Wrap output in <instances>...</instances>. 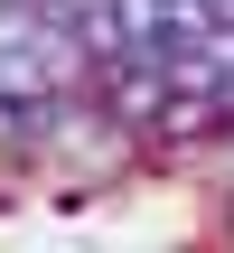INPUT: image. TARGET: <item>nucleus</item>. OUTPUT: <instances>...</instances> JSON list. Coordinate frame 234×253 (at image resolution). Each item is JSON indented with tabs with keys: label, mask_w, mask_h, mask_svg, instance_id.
Here are the masks:
<instances>
[]
</instances>
